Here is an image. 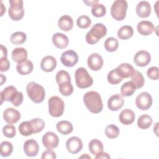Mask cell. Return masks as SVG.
<instances>
[{
	"instance_id": "484cf974",
	"label": "cell",
	"mask_w": 159,
	"mask_h": 159,
	"mask_svg": "<svg viewBox=\"0 0 159 159\" xmlns=\"http://www.w3.org/2000/svg\"><path fill=\"white\" fill-rule=\"evenodd\" d=\"M58 132L63 135H68L72 132L73 127L72 124L68 120H61L58 122L56 125Z\"/></svg>"
},
{
	"instance_id": "4fadbf2b",
	"label": "cell",
	"mask_w": 159,
	"mask_h": 159,
	"mask_svg": "<svg viewBox=\"0 0 159 159\" xmlns=\"http://www.w3.org/2000/svg\"><path fill=\"white\" fill-rule=\"evenodd\" d=\"M150 61V54L145 50H140L137 52L134 58V61L135 65L140 67H143L148 65Z\"/></svg>"
},
{
	"instance_id": "ffe728a7",
	"label": "cell",
	"mask_w": 159,
	"mask_h": 159,
	"mask_svg": "<svg viewBox=\"0 0 159 159\" xmlns=\"http://www.w3.org/2000/svg\"><path fill=\"white\" fill-rule=\"evenodd\" d=\"M57 66L56 59L50 55L43 57L40 62L41 69L45 72H51L55 70Z\"/></svg>"
},
{
	"instance_id": "52a82bcc",
	"label": "cell",
	"mask_w": 159,
	"mask_h": 159,
	"mask_svg": "<svg viewBox=\"0 0 159 159\" xmlns=\"http://www.w3.org/2000/svg\"><path fill=\"white\" fill-rule=\"evenodd\" d=\"M8 14L10 18L15 21L20 20L24 15L23 1L22 0H10Z\"/></svg>"
},
{
	"instance_id": "7402d4cb",
	"label": "cell",
	"mask_w": 159,
	"mask_h": 159,
	"mask_svg": "<svg viewBox=\"0 0 159 159\" xmlns=\"http://www.w3.org/2000/svg\"><path fill=\"white\" fill-rule=\"evenodd\" d=\"M119 119L122 124L130 125L132 124L135 120V114L131 109H125L120 112Z\"/></svg>"
},
{
	"instance_id": "1f68e13d",
	"label": "cell",
	"mask_w": 159,
	"mask_h": 159,
	"mask_svg": "<svg viewBox=\"0 0 159 159\" xmlns=\"http://www.w3.org/2000/svg\"><path fill=\"white\" fill-rule=\"evenodd\" d=\"M20 134L23 136H29L34 134L32 127L30 121L21 122L18 127Z\"/></svg>"
},
{
	"instance_id": "6da1fadb",
	"label": "cell",
	"mask_w": 159,
	"mask_h": 159,
	"mask_svg": "<svg viewBox=\"0 0 159 159\" xmlns=\"http://www.w3.org/2000/svg\"><path fill=\"white\" fill-rule=\"evenodd\" d=\"M83 102L88 109L93 114L101 112L103 104L100 94L94 91L87 92L83 96Z\"/></svg>"
},
{
	"instance_id": "8992f818",
	"label": "cell",
	"mask_w": 159,
	"mask_h": 159,
	"mask_svg": "<svg viewBox=\"0 0 159 159\" xmlns=\"http://www.w3.org/2000/svg\"><path fill=\"white\" fill-rule=\"evenodd\" d=\"M127 2L125 0L115 1L111 7V14L116 20H122L125 19L127 9Z\"/></svg>"
},
{
	"instance_id": "d6a6232c",
	"label": "cell",
	"mask_w": 159,
	"mask_h": 159,
	"mask_svg": "<svg viewBox=\"0 0 159 159\" xmlns=\"http://www.w3.org/2000/svg\"><path fill=\"white\" fill-rule=\"evenodd\" d=\"M27 39V35L22 32H16L13 33L10 38L11 42L14 45H20L24 43Z\"/></svg>"
},
{
	"instance_id": "f546056e",
	"label": "cell",
	"mask_w": 159,
	"mask_h": 159,
	"mask_svg": "<svg viewBox=\"0 0 159 159\" xmlns=\"http://www.w3.org/2000/svg\"><path fill=\"white\" fill-rule=\"evenodd\" d=\"M153 120L151 116L147 114H143L137 120V126L142 129H147L152 124Z\"/></svg>"
},
{
	"instance_id": "c3c4849f",
	"label": "cell",
	"mask_w": 159,
	"mask_h": 159,
	"mask_svg": "<svg viewBox=\"0 0 159 159\" xmlns=\"http://www.w3.org/2000/svg\"><path fill=\"white\" fill-rule=\"evenodd\" d=\"M41 158L42 159H45V158L54 159V158H56V154L51 149H48L43 152Z\"/></svg>"
},
{
	"instance_id": "4316f807",
	"label": "cell",
	"mask_w": 159,
	"mask_h": 159,
	"mask_svg": "<svg viewBox=\"0 0 159 159\" xmlns=\"http://www.w3.org/2000/svg\"><path fill=\"white\" fill-rule=\"evenodd\" d=\"M89 150L90 152L94 155H96L101 152H103V144L98 139H94L91 140L88 145Z\"/></svg>"
},
{
	"instance_id": "8fae6325",
	"label": "cell",
	"mask_w": 159,
	"mask_h": 159,
	"mask_svg": "<svg viewBox=\"0 0 159 159\" xmlns=\"http://www.w3.org/2000/svg\"><path fill=\"white\" fill-rule=\"evenodd\" d=\"M66 147L68 151L72 154H76L83 148L82 140L78 137H71L66 142Z\"/></svg>"
},
{
	"instance_id": "7c38bea8",
	"label": "cell",
	"mask_w": 159,
	"mask_h": 159,
	"mask_svg": "<svg viewBox=\"0 0 159 159\" xmlns=\"http://www.w3.org/2000/svg\"><path fill=\"white\" fill-rule=\"evenodd\" d=\"M88 67L93 71L101 70L103 66L102 57L97 53H93L89 55L87 60Z\"/></svg>"
},
{
	"instance_id": "4dcf8cb0",
	"label": "cell",
	"mask_w": 159,
	"mask_h": 159,
	"mask_svg": "<svg viewBox=\"0 0 159 159\" xmlns=\"http://www.w3.org/2000/svg\"><path fill=\"white\" fill-rule=\"evenodd\" d=\"M135 89V86L133 83L131 81H127L122 85L120 88V93L122 96H130L134 93Z\"/></svg>"
},
{
	"instance_id": "cb8c5ba5",
	"label": "cell",
	"mask_w": 159,
	"mask_h": 159,
	"mask_svg": "<svg viewBox=\"0 0 159 159\" xmlns=\"http://www.w3.org/2000/svg\"><path fill=\"white\" fill-rule=\"evenodd\" d=\"M12 60L17 63H21L25 60L27 58V50L22 47H18L13 49L12 52Z\"/></svg>"
},
{
	"instance_id": "603a6c76",
	"label": "cell",
	"mask_w": 159,
	"mask_h": 159,
	"mask_svg": "<svg viewBox=\"0 0 159 159\" xmlns=\"http://www.w3.org/2000/svg\"><path fill=\"white\" fill-rule=\"evenodd\" d=\"M58 25L61 30L68 32L72 29L73 27V20L70 16L64 15L59 19Z\"/></svg>"
},
{
	"instance_id": "5bb4252c",
	"label": "cell",
	"mask_w": 159,
	"mask_h": 159,
	"mask_svg": "<svg viewBox=\"0 0 159 159\" xmlns=\"http://www.w3.org/2000/svg\"><path fill=\"white\" fill-rule=\"evenodd\" d=\"M39 150L38 143L34 139L26 140L24 143V151L27 156L30 157H35Z\"/></svg>"
},
{
	"instance_id": "b9f144b4",
	"label": "cell",
	"mask_w": 159,
	"mask_h": 159,
	"mask_svg": "<svg viewBox=\"0 0 159 159\" xmlns=\"http://www.w3.org/2000/svg\"><path fill=\"white\" fill-rule=\"evenodd\" d=\"M107 79L108 82L111 84H119L123 80V78L120 77L117 74L116 69H114L108 73Z\"/></svg>"
},
{
	"instance_id": "8d00e7d4",
	"label": "cell",
	"mask_w": 159,
	"mask_h": 159,
	"mask_svg": "<svg viewBox=\"0 0 159 159\" xmlns=\"http://www.w3.org/2000/svg\"><path fill=\"white\" fill-rule=\"evenodd\" d=\"M58 89L61 94L64 96H70L73 92V87L71 82H66L59 84Z\"/></svg>"
},
{
	"instance_id": "5b68a950",
	"label": "cell",
	"mask_w": 159,
	"mask_h": 159,
	"mask_svg": "<svg viewBox=\"0 0 159 159\" xmlns=\"http://www.w3.org/2000/svg\"><path fill=\"white\" fill-rule=\"evenodd\" d=\"M48 112L54 117H58L62 116L65 109V103L58 96H54L48 99Z\"/></svg>"
},
{
	"instance_id": "836d02e7",
	"label": "cell",
	"mask_w": 159,
	"mask_h": 159,
	"mask_svg": "<svg viewBox=\"0 0 159 159\" xmlns=\"http://www.w3.org/2000/svg\"><path fill=\"white\" fill-rule=\"evenodd\" d=\"M104 46L107 52H113L117 49L119 47V42L114 37H109L105 40Z\"/></svg>"
},
{
	"instance_id": "f1b7e54d",
	"label": "cell",
	"mask_w": 159,
	"mask_h": 159,
	"mask_svg": "<svg viewBox=\"0 0 159 159\" xmlns=\"http://www.w3.org/2000/svg\"><path fill=\"white\" fill-rule=\"evenodd\" d=\"M17 90L14 86H9L5 88L0 93L1 96V104H2L3 101H10L12 94Z\"/></svg>"
},
{
	"instance_id": "83f0119b",
	"label": "cell",
	"mask_w": 159,
	"mask_h": 159,
	"mask_svg": "<svg viewBox=\"0 0 159 159\" xmlns=\"http://www.w3.org/2000/svg\"><path fill=\"white\" fill-rule=\"evenodd\" d=\"M134 34V29L130 25L122 26L117 32V37L121 40H127L132 37Z\"/></svg>"
},
{
	"instance_id": "7dc6e473",
	"label": "cell",
	"mask_w": 159,
	"mask_h": 159,
	"mask_svg": "<svg viewBox=\"0 0 159 159\" xmlns=\"http://www.w3.org/2000/svg\"><path fill=\"white\" fill-rule=\"evenodd\" d=\"M10 67V63L7 57L0 58V71L2 72L6 71Z\"/></svg>"
},
{
	"instance_id": "7a4b0ae2",
	"label": "cell",
	"mask_w": 159,
	"mask_h": 159,
	"mask_svg": "<svg viewBox=\"0 0 159 159\" xmlns=\"http://www.w3.org/2000/svg\"><path fill=\"white\" fill-rule=\"evenodd\" d=\"M26 91L29 98L35 103H40L45 99V91L43 87L34 81L27 85Z\"/></svg>"
},
{
	"instance_id": "f5cc1de1",
	"label": "cell",
	"mask_w": 159,
	"mask_h": 159,
	"mask_svg": "<svg viewBox=\"0 0 159 159\" xmlns=\"http://www.w3.org/2000/svg\"><path fill=\"white\" fill-rule=\"evenodd\" d=\"M1 85H2L4 82L6 81V76L2 75V74H1Z\"/></svg>"
},
{
	"instance_id": "3957f363",
	"label": "cell",
	"mask_w": 159,
	"mask_h": 159,
	"mask_svg": "<svg viewBox=\"0 0 159 159\" xmlns=\"http://www.w3.org/2000/svg\"><path fill=\"white\" fill-rule=\"evenodd\" d=\"M107 34V28L102 23L94 24L86 35V41L88 43L93 45L104 37Z\"/></svg>"
},
{
	"instance_id": "9a60e30c",
	"label": "cell",
	"mask_w": 159,
	"mask_h": 159,
	"mask_svg": "<svg viewBox=\"0 0 159 159\" xmlns=\"http://www.w3.org/2000/svg\"><path fill=\"white\" fill-rule=\"evenodd\" d=\"M124 99L121 94H116L111 96L107 101V107L112 111L119 110L124 105Z\"/></svg>"
},
{
	"instance_id": "74e56055",
	"label": "cell",
	"mask_w": 159,
	"mask_h": 159,
	"mask_svg": "<svg viewBox=\"0 0 159 159\" xmlns=\"http://www.w3.org/2000/svg\"><path fill=\"white\" fill-rule=\"evenodd\" d=\"M91 13L94 17H101L106 14V8L102 4L97 3L92 7Z\"/></svg>"
},
{
	"instance_id": "d4e9b609",
	"label": "cell",
	"mask_w": 159,
	"mask_h": 159,
	"mask_svg": "<svg viewBox=\"0 0 159 159\" xmlns=\"http://www.w3.org/2000/svg\"><path fill=\"white\" fill-rule=\"evenodd\" d=\"M34 69V65L30 60H25L19 63L16 66L17 71L21 75H27L30 73Z\"/></svg>"
},
{
	"instance_id": "681fc988",
	"label": "cell",
	"mask_w": 159,
	"mask_h": 159,
	"mask_svg": "<svg viewBox=\"0 0 159 159\" xmlns=\"http://www.w3.org/2000/svg\"><path fill=\"white\" fill-rule=\"evenodd\" d=\"M95 158H96V159H100V158H111V157H110V155H109L107 153L102 152H101L100 153L96 155V157H95Z\"/></svg>"
},
{
	"instance_id": "ba28073f",
	"label": "cell",
	"mask_w": 159,
	"mask_h": 159,
	"mask_svg": "<svg viewBox=\"0 0 159 159\" xmlns=\"http://www.w3.org/2000/svg\"><path fill=\"white\" fill-rule=\"evenodd\" d=\"M152 97L147 92L140 93L135 99V104L137 107L142 111L148 109L152 104Z\"/></svg>"
},
{
	"instance_id": "277c9868",
	"label": "cell",
	"mask_w": 159,
	"mask_h": 159,
	"mask_svg": "<svg viewBox=\"0 0 159 159\" xmlns=\"http://www.w3.org/2000/svg\"><path fill=\"white\" fill-rule=\"evenodd\" d=\"M75 82L76 86L81 89L90 87L93 83V78L88 71L83 67L78 68L75 73Z\"/></svg>"
},
{
	"instance_id": "30bf717a",
	"label": "cell",
	"mask_w": 159,
	"mask_h": 159,
	"mask_svg": "<svg viewBox=\"0 0 159 159\" xmlns=\"http://www.w3.org/2000/svg\"><path fill=\"white\" fill-rule=\"evenodd\" d=\"M43 146L47 149L56 148L59 143V138L57 134L52 132H46L42 139Z\"/></svg>"
},
{
	"instance_id": "ac0fdd59",
	"label": "cell",
	"mask_w": 159,
	"mask_h": 159,
	"mask_svg": "<svg viewBox=\"0 0 159 159\" xmlns=\"http://www.w3.org/2000/svg\"><path fill=\"white\" fill-rule=\"evenodd\" d=\"M137 31L142 35L147 36L152 34L155 30L153 24L148 20H142L137 26Z\"/></svg>"
},
{
	"instance_id": "f35d334b",
	"label": "cell",
	"mask_w": 159,
	"mask_h": 159,
	"mask_svg": "<svg viewBox=\"0 0 159 159\" xmlns=\"http://www.w3.org/2000/svg\"><path fill=\"white\" fill-rule=\"evenodd\" d=\"M34 134H37L41 132L45 127V122L40 118H35L30 120Z\"/></svg>"
},
{
	"instance_id": "2e32d148",
	"label": "cell",
	"mask_w": 159,
	"mask_h": 159,
	"mask_svg": "<svg viewBox=\"0 0 159 159\" xmlns=\"http://www.w3.org/2000/svg\"><path fill=\"white\" fill-rule=\"evenodd\" d=\"M3 118L7 123L12 124L18 122L20 118V114L17 110L12 107H9L4 111Z\"/></svg>"
},
{
	"instance_id": "816d5d0a",
	"label": "cell",
	"mask_w": 159,
	"mask_h": 159,
	"mask_svg": "<svg viewBox=\"0 0 159 159\" xmlns=\"http://www.w3.org/2000/svg\"><path fill=\"white\" fill-rule=\"evenodd\" d=\"M83 2L85 3L88 6H93L94 4L98 3V1H83Z\"/></svg>"
},
{
	"instance_id": "bcb514c9",
	"label": "cell",
	"mask_w": 159,
	"mask_h": 159,
	"mask_svg": "<svg viewBox=\"0 0 159 159\" xmlns=\"http://www.w3.org/2000/svg\"><path fill=\"white\" fill-rule=\"evenodd\" d=\"M148 77L153 80H157L159 78L158 68L157 66H152L149 68L147 71Z\"/></svg>"
},
{
	"instance_id": "7bdbcfd3",
	"label": "cell",
	"mask_w": 159,
	"mask_h": 159,
	"mask_svg": "<svg viewBox=\"0 0 159 159\" xmlns=\"http://www.w3.org/2000/svg\"><path fill=\"white\" fill-rule=\"evenodd\" d=\"M76 24L81 29H87L91 25V20L88 16L83 15L77 19Z\"/></svg>"
},
{
	"instance_id": "9c48e42d",
	"label": "cell",
	"mask_w": 159,
	"mask_h": 159,
	"mask_svg": "<svg viewBox=\"0 0 159 159\" xmlns=\"http://www.w3.org/2000/svg\"><path fill=\"white\" fill-rule=\"evenodd\" d=\"M61 63L67 67L74 66L78 61V56L76 52L68 50L64 52L60 57Z\"/></svg>"
},
{
	"instance_id": "db71d44e",
	"label": "cell",
	"mask_w": 159,
	"mask_h": 159,
	"mask_svg": "<svg viewBox=\"0 0 159 159\" xmlns=\"http://www.w3.org/2000/svg\"><path fill=\"white\" fill-rule=\"evenodd\" d=\"M80 158H89V159H91V157H90L89 155H88L87 153H85L84 155H81V157H80Z\"/></svg>"
},
{
	"instance_id": "f6af8a7d",
	"label": "cell",
	"mask_w": 159,
	"mask_h": 159,
	"mask_svg": "<svg viewBox=\"0 0 159 159\" xmlns=\"http://www.w3.org/2000/svg\"><path fill=\"white\" fill-rule=\"evenodd\" d=\"M2 133L7 138H13L16 134V128L13 125H6L2 128Z\"/></svg>"
},
{
	"instance_id": "44dd1931",
	"label": "cell",
	"mask_w": 159,
	"mask_h": 159,
	"mask_svg": "<svg viewBox=\"0 0 159 159\" xmlns=\"http://www.w3.org/2000/svg\"><path fill=\"white\" fill-rule=\"evenodd\" d=\"M136 13L141 18L148 17L151 13V6L148 2L142 1L139 2L136 6Z\"/></svg>"
},
{
	"instance_id": "f907efd6",
	"label": "cell",
	"mask_w": 159,
	"mask_h": 159,
	"mask_svg": "<svg viewBox=\"0 0 159 159\" xmlns=\"http://www.w3.org/2000/svg\"><path fill=\"white\" fill-rule=\"evenodd\" d=\"M7 57V48L3 45H1V56H0V58Z\"/></svg>"
},
{
	"instance_id": "e0dca14e",
	"label": "cell",
	"mask_w": 159,
	"mask_h": 159,
	"mask_svg": "<svg viewBox=\"0 0 159 159\" xmlns=\"http://www.w3.org/2000/svg\"><path fill=\"white\" fill-rule=\"evenodd\" d=\"M116 71L122 78H127L132 76L135 72V68L129 63H124L119 65L116 68Z\"/></svg>"
},
{
	"instance_id": "ab89813d",
	"label": "cell",
	"mask_w": 159,
	"mask_h": 159,
	"mask_svg": "<svg viewBox=\"0 0 159 159\" xmlns=\"http://www.w3.org/2000/svg\"><path fill=\"white\" fill-rule=\"evenodd\" d=\"M57 83L61 84L66 82H71V77L68 71L65 70H60L57 72L55 76Z\"/></svg>"
},
{
	"instance_id": "d590c367",
	"label": "cell",
	"mask_w": 159,
	"mask_h": 159,
	"mask_svg": "<svg viewBox=\"0 0 159 159\" xmlns=\"http://www.w3.org/2000/svg\"><path fill=\"white\" fill-rule=\"evenodd\" d=\"M1 155L3 157L9 156L13 152V146L12 143L7 141H3L1 143Z\"/></svg>"
},
{
	"instance_id": "e575fe53",
	"label": "cell",
	"mask_w": 159,
	"mask_h": 159,
	"mask_svg": "<svg viewBox=\"0 0 159 159\" xmlns=\"http://www.w3.org/2000/svg\"><path fill=\"white\" fill-rule=\"evenodd\" d=\"M131 81L133 83L136 89H139L144 85L145 80L142 74L139 71H135V73L132 76Z\"/></svg>"
},
{
	"instance_id": "ee69618b",
	"label": "cell",
	"mask_w": 159,
	"mask_h": 159,
	"mask_svg": "<svg viewBox=\"0 0 159 159\" xmlns=\"http://www.w3.org/2000/svg\"><path fill=\"white\" fill-rule=\"evenodd\" d=\"M23 94L21 92H19V91H16L15 92L11 98V102L14 106H19L23 102Z\"/></svg>"
},
{
	"instance_id": "60d3db41",
	"label": "cell",
	"mask_w": 159,
	"mask_h": 159,
	"mask_svg": "<svg viewBox=\"0 0 159 159\" xmlns=\"http://www.w3.org/2000/svg\"><path fill=\"white\" fill-rule=\"evenodd\" d=\"M119 129L114 124L107 125L105 129V134L109 139H114L118 137L119 134Z\"/></svg>"
},
{
	"instance_id": "d6986e66",
	"label": "cell",
	"mask_w": 159,
	"mask_h": 159,
	"mask_svg": "<svg viewBox=\"0 0 159 159\" xmlns=\"http://www.w3.org/2000/svg\"><path fill=\"white\" fill-rule=\"evenodd\" d=\"M52 42L53 45L58 48L63 49L67 47L69 43V40L68 37L60 32L55 33L52 36Z\"/></svg>"
}]
</instances>
